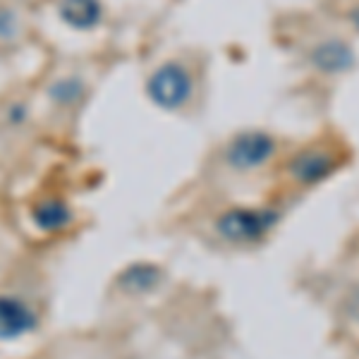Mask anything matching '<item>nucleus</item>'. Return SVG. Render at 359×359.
Wrapping results in <instances>:
<instances>
[{
	"label": "nucleus",
	"mask_w": 359,
	"mask_h": 359,
	"mask_svg": "<svg viewBox=\"0 0 359 359\" xmlns=\"http://www.w3.org/2000/svg\"><path fill=\"white\" fill-rule=\"evenodd\" d=\"M41 328L39 306L20 292H0V343H20Z\"/></svg>",
	"instance_id": "obj_5"
},
{
	"label": "nucleus",
	"mask_w": 359,
	"mask_h": 359,
	"mask_svg": "<svg viewBox=\"0 0 359 359\" xmlns=\"http://www.w3.org/2000/svg\"><path fill=\"white\" fill-rule=\"evenodd\" d=\"M22 17L13 5H0V46H10L22 36Z\"/></svg>",
	"instance_id": "obj_11"
},
{
	"label": "nucleus",
	"mask_w": 359,
	"mask_h": 359,
	"mask_svg": "<svg viewBox=\"0 0 359 359\" xmlns=\"http://www.w3.org/2000/svg\"><path fill=\"white\" fill-rule=\"evenodd\" d=\"M57 17L74 32H94L106 20V5L103 0H60Z\"/></svg>",
	"instance_id": "obj_9"
},
{
	"label": "nucleus",
	"mask_w": 359,
	"mask_h": 359,
	"mask_svg": "<svg viewBox=\"0 0 359 359\" xmlns=\"http://www.w3.org/2000/svg\"><path fill=\"white\" fill-rule=\"evenodd\" d=\"M278 139L266 130H242L225 142L221 161L235 175H254L278 158Z\"/></svg>",
	"instance_id": "obj_4"
},
{
	"label": "nucleus",
	"mask_w": 359,
	"mask_h": 359,
	"mask_svg": "<svg viewBox=\"0 0 359 359\" xmlns=\"http://www.w3.org/2000/svg\"><path fill=\"white\" fill-rule=\"evenodd\" d=\"M27 118H29V111H27L25 103H13V106L8 108V123L10 125H22Z\"/></svg>",
	"instance_id": "obj_13"
},
{
	"label": "nucleus",
	"mask_w": 359,
	"mask_h": 359,
	"mask_svg": "<svg viewBox=\"0 0 359 359\" xmlns=\"http://www.w3.org/2000/svg\"><path fill=\"white\" fill-rule=\"evenodd\" d=\"M86 96V82L77 74H65L57 77L48 86V98L57 108H74L84 101Z\"/></svg>",
	"instance_id": "obj_10"
},
{
	"label": "nucleus",
	"mask_w": 359,
	"mask_h": 359,
	"mask_svg": "<svg viewBox=\"0 0 359 359\" xmlns=\"http://www.w3.org/2000/svg\"><path fill=\"white\" fill-rule=\"evenodd\" d=\"M347 22H350V27H352V32L359 34V0L355 5L350 8V13H347Z\"/></svg>",
	"instance_id": "obj_14"
},
{
	"label": "nucleus",
	"mask_w": 359,
	"mask_h": 359,
	"mask_svg": "<svg viewBox=\"0 0 359 359\" xmlns=\"http://www.w3.org/2000/svg\"><path fill=\"white\" fill-rule=\"evenodd\" d=\"M144 91H147V98L158 111L180 113L194 101L196 79L187 62L165 60L147 77Z\"/></svg>",
	"instance_id": "obj_2"
},
{
	"label": "nucleus",
	"mask_w": 359,
	"mask_h": 359,
	"mask_svg": "<svg viewBox=\"0 0 359 359\" xmlns=\"http://www.w3.org/2000/svg\"><path fill=\"white\" fill-rule=\"evenodd\" d=\"M29 223L43 237H57L65 235L74 223H77V213L72 204L60 194H46L39 196L32 206H29Z\"/></svg>",
	"instance_id": "obj_7"
},
{
	"label": "nucleus",
	"mask_w": 359,
	"mask_h": 359,
	"mask_svg": "<svg viewBox=\"0 0 359 359\" xmlns=\"http://www.w3.org/2000/svg\"><path fill=\"white\" fill-rule=\"evenodd\" d=\"M345 154L333 142H314L287 156L283 172L297 187H316L331 180L343 168Z\"/></svg>",
	"instance_id": "obj_3"
},
{
	"label": "nucleus",
	"mask_w": 359,
	"mask_h": 359,
	"mask_svg": "<svg viewBox=\"0 0 359 359\" xmlns=\"http://www.w3.org/2000/svg\"><path fill=\"white\" fill-rule=\"evenodd\" d=\"M306 65L323 77H340L357 67V50L343 36H323L306 48Z\"/></svg>",
	"instance_id": "obj_6"
},
{
	"label": "nucleus",
	"mask_w": 359,
	"mask_h": 359,
	"mask_svg": "<svg viewBox=\"0 0 359 359\" xmlns=\"http://www.w3.org/2000/svg\"><path fill=\"white\" fill-rule=\"evenodd\" d=\"M283 223L278 206H230L213 218V233L230 247L262 245Z\"/></svg>",
	"instance_id": "obj_1"
},
{
	"label": "nucleus",
	"mask_w": 359,
	"mask_h": 359,
	"mask_svg": "<svg viewBox=\"0 0 359 359\" xmlns=\"http://www.w3.org/2000/svg\"><path fill=\"white\" fill-rule=\"evenodd\" d=\"M165 271L154 262H132L115 278L118 290L127 297H149L163 285Z\"/></svg>",
	"instance_id": "obj_8"
},
{
	"label": "nucleus",
	"mask_w": 359,
	"mask_h": 359,
	"mask_svg": "<svg viewBox=\"0 0 359 359\" xmlns=\"http://www.w3.org/2000/svg\"><path fill=\"white\" fill-rule=\"evenodd\" d=\"M340 311H343V316L347 318V321L359 326V283H355V285L345 292L343 304H340Z\"/></svg>",
	"instance_id": "obj_12"
}]
</instances>
